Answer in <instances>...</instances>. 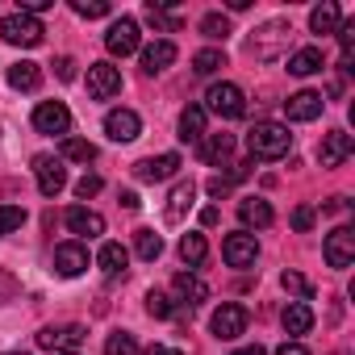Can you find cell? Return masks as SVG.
Here are the masks:
<instances>
[{
    "label": "cell",
    "instance_id": "cell-1",
    "mask_svg": "<svg viewBox=\"0 0 355 355\" xmlns=\"http://www.w3.org/2000/svg\"><path fill=\"white\" fill-rule=\"evenodd\" d=\"M247 150H251V159H284L293 150V134L280 121H259L247 134Z\"/></svg>",
    "mask_w": 355,
    "mask_h": 355
},
{
    "label": "cell",
    "instance_id": "cell-2",
    "mask_svg": "<svg viewBox=\"0 0 355 355\" xmlns=\"http://www.w3.org/2000/svg\"><path fill=\"white\" fill-rule=\"evenodd\" d=\"M201 109H205V113H218V117H226V121H239V117L247 113V96H243L239 84L222 80V84H214V88L205 92V105H201Z\"/></svg>",
    "mask_w": 355,
    "mask_h": 355
},
{
    "label": "cell",
    "instance_id": "cell-3",
    "mask_svg": "<svg viewBox=\"0 0 355 355\" xmlns=\"http://www.w3.org/2000/svg\"><path fill=\"white\" fill-rule=\"evenodd\" d=\"M247 322H251L247 305H239V301H222V305L214 309V318H209V330H214L222 343H230V338L247 334Z\"/></svg>",
    "mask_w": 355,
    "mask_h": 355
},
{
    "label": "cell",
    "instance_id": "cell-4",
    "mask_svg": "<svg viewBox=\"0 0 355 355\" xmlns=\"http://www.w3.org/2000/svg\"><path fill=\"white\" fill-rule=\"evenodd\" d=\"M42 21L30 17V13H9L5 21H0V38H5L9 46H38L42 42Z\"/></svg>",
    "mask_w": 355,
    "mask_h": 355
},
{
    "label": "cell",
    "instance_id": "cell-5",
    "mask_svg": "<svg viewBox=\"0 0 355 355\" xmlns=\"http://www.w3.org/2000/svg\"><path fill=\"white\" fill-rule=\"evenodd\" d=\"M34 175H38V193L42 197H59L67 189V167L55 155H34Z\"/></svg>",
    "mask_w": 355,
    "mask_h": 355
},
{
    "label": "cell",
    "instance_id": "cell-6",
    "mask_svg": "<svg viewBox=\"0 0 355 355\" xmlns=\"http://www.w3.org/2000/svg\"><path fill=\"white\" fill-rule=\"evenodd\" d=\"M222 259H226L230 268H255V259H259V243H255V234H251V230H234V234H226V243H222Z\"/></svg>",
    "mask_w": 355,
    "mask_h": 355
},
{
    "label": "cell",
    "instance_id": "cell-7",
    "mask_svg": "<svg viewBox=\"0 0 355 355\" xmlns=\"http://www.w3.org/2000/svg\"><path fill=\"white\" fill-rule=\"evenodd\" d=\"M34 130H38V134H59V138H67V130H71V109H67L63 101H42V105L34 109Z\"/></svg>",
    "mask_w": 355,
    "mask_h": 355
},
{
    "label": "cell",
    "instance_id": "cell-8",
    "mask_svg": "<svg viewBox=\"0 0 355 355\" xmlns=\"http://www.w3.org/2000/svg\"><path fill=\"white\" fill-rule=\"evenodd\" d=\"M121 92V71L113 63H88V96L92 101H113Z\"/></svg>",
    "mask_w": 355,
    "mask_h": 355
},
{
    "label": "cell",
    "instance_id": "cell-9",
    "mask_svg": "<svg viewBox=\"0 0 355 355\" xmlns=\"http://www.w3.org/2000/svg\"><path fill=\"white\" fill-rule=\"evenodd\" d=\"M351 259H355V230L351 226H334L326 234V263L343 272V268H351Z\"/></svg>",
    "mask_w": 355,
    "mask_h": 355
},
{
    "label": "cell",
    "instance_id": "cell-10",
    "mask_svg": "<svg viewBox=\"0 0 355 355\" xmlns=\"http://www.w3.org/2000/svg\"><path fill=\"white\" fill-rule=\"evenodd\" d=\"M175 171H180V155H175V150H167V155H159V159H138V163H134V175H138L142 184L171 180Z\"/></svg>",
    "mask_w": 355,
    "mask_h": 355
},
{
    "label": "cell",
    "instance_id": "cell-11",
    "mask_svg": "<svg viewBox=\"0 0 355 355\" xmlns=\"http://www.w3.org/2000/svg\"><path fill=\"white\" fill-rule=\"evenodd\" d=\"M105 46H109V55H117V59L134 55V51H138V21H134V17H117V21L109 26V34H105Z\"/></svg>",
    "mask_w": 355,
    "mask_h": 355
},
{
    "label": "cell",
    "instance_id": "cell-12",
    "mask_svg": "<svg viewBox=\"0 0 355 355\" xmlns=\"http://www.w3.org/2000/svg\"><path fill=\"white\" fill-rule=\"evenodd\" d=\"M55 272L59 276H67V280H76V276H84L88 272V247L84 243H59L55 247Z\"/></svg>",
    "mask_w": 355,
    "mask_h": 355
},
{
    "label": "cell",
    "instance_id": "cell-13",
    "mask_svg": "<svg viewBox=\"0 0 355 355\" xmlns=\"http://www.w3.org/2000/svg\"><path fill=\"white\" fill-rule=\"evenodd\" d=\"M34 338H38V347L51 351V355H55V351H76V347L84 343V326H42Z\"/></svg>",
    "mask_w": 355,
    "mask_h": 355
},
{
    "label": "cell",
    "instance_id": "cell-14",
    "mask_svg": "<svg viewBox=\"0 0 355 355\" xmlns=\"http://www.w3.org/2000/svg\"><path fill=\"white\" fill-rule=\"evenodd\" d=\"M351 155H355V138H351V134H343V130L322 134V146H318L322 167H338V163H347Z\"/></svg>",
    "mask_w": 355,
    "mask_h": 355
},
{
    "label": "cell",
    "instance_id": "cell-15",
    "mask_svg": "<svg viewBox=\"0 0 355 355\" xmlns=\"http://www.w3.org/2000/svg\"><path fill=\"white\" fill-rule=\"evenodd\" d=\"M138 130H142V117H138L134 109H109V113H105V134H109L113 142H134Z\"/></svg>",
    "mask_w": 355,
    "mask_h": 355
},
{
    "label": "cell",
    "instance_id": "cell-16",
    "mask_svg": "<svg viewBox=\"0 0 355 355\" xmlns=\"http://www.w3.org/2000/svg\"><path fill=\"white\" fill-rule=\"evenodd\" d=\"M322 109H326V101H322V92H293L288 101H284V117L288 121H313V117H322Z\"/></svg>",
    "mask_w": 355,
    "mask_h": 355
},
{
    "label": "cell",
    "instance_id": "cell-17",
    "mask_svg": "<svg viewBox=\"0 0 355 355\" xmlns=\"http://www.w3.org/2000/svg\"><path fill=\"white\" fill-rule=\"evenodd\" d=\"M171 293H175V301H180L184 309H193V305H201L209 297V284L201 276H193V272H180V276L171 280Z\"/></svg>",
    "mask_w": 355,
    "mask_h": 355
},
{
    "label": "cell",
    "instance_id": "cell-18",
    "mask_svg": "<svg viewBox=\"0 0 355 355\" xmlns=\"http://www.w3.org/2000/svg\"><path fill=\"white\" fill-rule=\"evenodd\" d=\"M67 230L71 234H80V239H101L105 234V218L96 214V209H84V205H76V209H67Z\"/></svg>",
    "mask_w": 355,
    "mask_h": 355
},
{
    "label": "cell",
    "instance_id": "cell-19",
    "mask_svg": "<svg viewBox=\"0 0 355 355\" xmlns=\"http://www.w3.org/2000/svg\"><path fill=\"white\" fill-rule=\"evenodd\" d=\"M171 63H175V42L159 38V42L142 46V71H146V76H159V71H167Z\"/></svg>",
    "mask_w": 355,
    "mask_h": 355
},
{
    "label": "cell",
    "instance_id": "cell-20",
    "mask_svg": "<svg viewBox=\"0 0 355 355\" xmlns=\"http://www.w3.org/2000/svg\"><path fill=\"white\" fill-rule=\"evenodd\" d=\"M239 218H243L247 226H255V230H263V226L276 222V214H272V205H268L263 197H243V201H239Z\"/></svg>",
    "mask_w": 355,
    "mask_h": 355
},
{
    "label": "cell",
    "instance_id": "cell-21",
    "mask_svg": "<svg viewBox=\"0 0 355 355\" xmlns=\"http://www.w3.org/2000/svg\"><path fill=\"white\" fill-rule=\"evenodd\" d=\"M193 197H197V184H193V180H180V184L171 189V197H167V209H163V218H167V222H180V218L189 214Z\"/></svg>",
    "mask_w": 355,
    "mask_h": 355
},
{
    "label": "cell",
    "instance_id": "cell-22",
    "mask_svg": "<svg viewBox=\"0 0 355 355\" xmlns=\"http://www.w3.org/2000/svg\"><path fill=\"white\" fill-rule=\"evenodd\" d=\"M230 155H234V134H209V138H201V159L205 163H230Z\"/></svg>",
    "mask_w": 355,
    "mask_h": 355
},
{
    "label": "cell",
    "instance_id": "cell-23",
    "mask_svg": "<svg viewBox=\"0 0 355 355\" xmlns=\"http://www.w3.org/2000/svg\"><path fill=\"white\" fill-rule=\"evenodd\" d=\"M280 322H284V334H309V326H313V309L305 305V301H293L284 313H280Z\"/></svg>",
    "mask_w": 355,
    "mask_h": 355
},
{
    "label": "cell",
    "instance_id": "cell-24",
    "mask_svg": "<svg viewBox=\"0 0 355 355\" xmlns=\"http://www.w3.org/2000/svg\"><path fill=\"white\" fill-rule=\"evenodd\" d=\"M322 67H326V59H322L318 46H301V51L288 55V71H293V76H313V71H322Z\"/></svg>",
    "mask_w": 355,
    "mask_h": 355
},
{
    "label": "cell",
    "instance_id": "cell-25",
    "mask_svg": "<svg viewBox=\"0 0 355 355\" xmlns=\"http://www.w3.org/2000/svg\"><path fill=\"white\" fill-rule=\"evenodd\" d=\"M201 138H205V109L189 105L180 113V142H201Z\"/></svg>",
    "mask_w": 355,
    "mask_h": 355
},
{
    "label": "cell",
    "instance_id": "cell-26",
    "mask_svg": "<svg viewBox=\"0 0 355 355\" xmlns=\"http://www.w3.org/2000/svg\"><path fill=\"white\" fill-rule=\"evenodd\" d=\"M38 84H42L38 63H13V67H9V88H17V92H34Z\"/></svg>",
    "mask_w": 355,
    "mask_h": 355
},
{
    "label": "cell",
    "instance_id": "cell-27",
    "mask_svg": "<svg viewBox=\"0 0 355 355\" xmlns=\"http://www.w3.org/2000/svg\"><path fill=\"white\" fill-rule=\"evenodd\" d=\"M96 263H101L109 276H117V272H125V263H130V251H125L121 243H101V251H96Z\"/></svg>",
    "mask_w": 355,
    "mask_h": 355
},
{
    "label": "cell",
    "instance_id": "cell-28",
    "mask_svg": "<svg viewBox=\"0 0 355 355\" xmlns=\"http://www.w3.org/2000/svg\"><path fill=\"white\" fill-rule=\"evenodd\" d=\"M180 259H184L189 268H201V263L209 259V243H205V234H184V239H180Z\"/></svg>",
    "mask_w": 355,
    "mask_h": 355
},
{
    "label": "cell",
    "instance_id": "cell-29",
    "mask_svg": "<svg viewBox=\"0 0 355 355\" xmlns=\"http://www.w3.org/2000/svg\"><path fill=\"white\" fill-rule=\"evenodd\" d=\"M146 21H150L155 30H163V34H175V30L184 26V17H180V13H167V5H155V0L146 5Z\"/></svg>",
    "mask_w": 355,
    "mask_h": 355
},
{
    "label": "cell",
    "instance_id": "cell-30",
    "mask_svg": "<svg viewBox=\"0 0 355 355\" xmlns=\"http://www.w3.org/2000/svg\"><path fill=\"white\" fill-rule=\"evenodd\" d=\"M309 30L313 34H334L338 30V5H330V0H326V5H318L309 13Z\"/></svg>",
    "mask_w": 355,
    "mask_h": 355
},
{
    "label": "cell",
    "instance_id": "cell-31",
    "mask_svg": "<svg viewBox=\"0 0 355 355\" xmlns=\"http://www.w3.org/2000/svg\"><path fill=\"white\" fill-rule=\"evenodd\" d=\"M134 251H138V259L155 263V259L163 255V239H159L155 230H134Z\"/></svg>",
    "mask_w": 355,
    "mask_h": 355
},
{
    "label": "cell",
    "instance_id": "cell-32",
    "mask_svg": "<svg viewBox=\"0 0 355 355\" xmlns=\"http://www.w3.org/2000/svg\"><path fill=\"white\" fill-rule=\"evenodd\" d=\"M222 67H226V55H222L218 46H205V51L193 55V71H197V76H214V71H222Z\"/></svg>",
    "mask_w": 355,
    "mask_h": 355
},
{
    "label": "cell",
    "instance_id": "cell-33",
    "mask_svg": "<svg viewBox=\"0 0 355 355\" xmlns=\"http://www.w3.org/2000/svg\"><path fill=\"white\" fill-rule=\"evenodd\" d=\"M201 34H205L209 42H226V34H230L226 13H205V17H201Z\"/></svg>",
    "mask_w": 355,
    "mask_h": 355
},
{
    "label": "cell",
    "instance_id": "cell-34",
    "mask_svg": "<svg viewBox=\"0 0 355 355\" xmlns=\"http://www.w3.org/2000/svg\"><path fill=\"white\" fill-rule=\"evenodd\" d=\"M63 159H71V163H92V159H96V146L84 142V138H63Z\"/></svg>",
    "mask_w": 355,
    "mask_h": 355
},
{
    "label": "cell",
    "instance_id": "cell-35",
    "mask_svg": "<svg viewBox=\"0 0 355 355\" xmlns=\"http://www.w3.org/2000/svg\"><path fill=\"white\" fill-rule=\"evenodd\" d=\"M280 284H284V288H288V293H293L297 301H305V305L313 301V284H309V280H305L301 272H284V276H280Z\"/></svg>",
    "mask_w": 355,
    "mask_h": 355
},
{
    "label": "cell",
    "instance_id": "cell-36",
    "mask_svg": "<svg viewBox=\"0 0 355 355\" xmlns=\"http://www.w3.org/2000/svg\"><path fill=\"white\" fill-rule=\"evenodd\" d=\"M105 355H142V351H138L134 334L117 330V334H109V338H105Z\"/></svg>",
    "mask_w": 355,
    "mask_h": 355
},
{
    "label": "cell",
    "instance_id": "cell-37",
    "mask_svg": "<svg viewBox=\"0 0 355 355\" xmlns=\"http://www.w3.org/2000/svg\"><path fill=\"white\" fill-rule=\"evenodd\" d=\"M21 226H26V209L21 205H0V239L21 230Z\"/></svg>",
    "mask_w": 355,
    "mask_h": 355
},
{
    "label": "cell",
    "instance_id": "cell-38",
    "mask_svg": "<svg viewBox=\"0 0 355 355\" xmlns=\"http://www.w3.org/2000/svg\"><path fill=\"white\" fill-rule=\"evenodd\" d=\"M146 313H150V318H175L180 309L171 305V297H167V293H155V288H150V293H146Z\"/></svg>",
    "mask_w": 355,
    "mask_h": 355
},
{
    "label": "cell",
    "instance_id": "cell-39",
    "mask_svg": "<svg viewBox=\"0 0 355 355\" xmlns=\"http://www.w3.org/2000/svg\"><path fill=\"white\" fill-rule=\"evenodd\" d=\"M80 17H88V21H96V17H109V5H105V0H76V5H71Z\"/></svg>",
    "mask_w": 355,
    "mask_h": 355
},
{
    "label": "cell",
    "instance_id": "cell-40",
    "mask_svg": "<svg viewBox=\"0 0 355 355\" xmlns=\"http://www.w3.org/2000/svg\"><path fill=\"white\" fill-rule=\"evenodd\" d=\"M17 293H21L17 276H13V272H5V268H0V305H9V301H13Z\"/></svg>",
    "mask_w": 355,
    "mask_h": 355
},
{
    "label": "cell",
    "instance_id": "cell-41",
    "mask_svg": "<svg viewBox=\"0 0 355 355\" xmlns=\"http://www.w3.org/2000/svg\"><path fill=\"white\" fill-rule=\"evenodd\" d=\"M101 189H105V180H101V175H84V180L76 184V197H80V201H88V197H96Z\"/></svg>",
    "mask_w": 355,
    "mask_h": 355
},
{
    "label": "cell",
    "instance_id": "cell-42",
    "mask_svg": "<svg viewBox=\"0 0 355 355\" xmlns=\"http://www.w3.org/2000/svg\"><path fill=\"white\" fill-rule=\"evenodd\" d=\"M338 42H343V55H351V46H355V17L351 21H338Z\"/></svg>",
    "mask_w": 355,
    "mask_h": 355
},
{
    "label": "cell",
    "instance_id": "cell-43",
    "mask_svg": "<svg viewBox=\"0 0 355 355\" xmlns=\"http://www.w3.org/2000/svg\"><path fill=\"white\" fill-rule=\"evenodd\" d=\"M309 226H313V209H309V205H297V209H293V230L305 234Z\"/></svg>",
    "mask_w": 355,
    "mask_h": 355
},
{
    "label": "cell",
    "instance_id": "cell-44",
    "mask_svg": "<svg viewBox=\"0 0 355 355\" xmlns=\"http://www.w3.org/2000/svg\"><path fill=\"white\" fill-rule=\"evenodd\" d=\"M55 71H59V80H76V59H67V55H63V59L55 63Z\"/></svg>",
    "mask_w": 355,
    "mask_h": 355
},
{
    "label": "cell",
    "instance_id": "cell-45",
    "mask_svg": "<svg viewBox=\"0 0 355 355\" xmlns=\"http://www.w3.org/2000/svg\"><path fill=\"white\" fill-rule=\"evenodd\" d=\"M205 189H209V197H226V193H230V180H222V175H214V180H209Z\"/></svg>",
    "mask_w": 355,
    "mask_h": 355
},
{
    "label": "cell",
    "instance_id": "cell-46",
    "mask_svg": "<svg viewBox=\"0 0 355 355\" xmlns=\"http://www.w3.org/2000/svg\"><path fill=\"white\" fill-rule=\"evenodd\" d=\"M142 355H184L180 347H163V343H155V347H146Z\"/></svg>",
    "mask_w": 355,
    "mask_h": 355
},
{
    "label": "cell",
    "instance_id": "cell-47",
    "mask_svg": "<svg viewBox=\"0 0 355 355\" xmlns=\"http://www.w3.org/2000/svg\"><path fill=\"white\" fill-rule=\"evenodd\" d=\"M322 209H326V214H343V209H347V197H330Z\"/></svg>",
    "mask_w": 355,
    "mask_h": 355
},
{
    "label": "cell",
    "instance_id": "cell-48",
    "mask_svg": "<svg viewBox=\"0 0 355 355\" xmlns=\"http://www.w3.org/2000/svg\"><path fill=\"white\" fill-rule=\"evenodd\" d=\"M276 355H309V351H305V347H301V343H297V338H293V343H284V347H280V351H276Z\"/></svg>",
    "mask_w": 355,
    "mask_h": 355
},
{
    "label": "cell",
    "instance_id": "cell-49",
    "mask_svg": "<svg viewBox=\"0 0 355 355\" xmlns=\"http://www.w3.org/2000/svg\"><path fill=\"white\" fill-rule=\"evenodd\" d=\"M201 226H218V209H214V205L201 209Z\"/></svg>",
    "mask_w": 355,
    "mask_h": 355
},
{
    "label": "cell",
    "instance_id": "cell-50",
    "mask_svg": "<svg viewBox=\"0 0 355 355\" xmlns=\"http://www.w3.org/2000/svg\"><path fill=\"white\" fill-rule=\"evenodd\" d=\"M121 205H125V209H138V205H142V201H138V197H134V193H121Z\"/></svg>",
    "mask_w": 355,
    "mask_h": 355
},
{
    "label": "cell",
    "instance_id": "cell-51",
    "mask_svg": "<svg viewBox=\"0 0 355 355\" xmlns=\"http://www.w3.org/2000/svg\"><path fill=\"white\" fill-rule=\"evenodd\" d=\"M234 355H268V351H263V347H259V343H255V347H239V351H234Z\"/></svg>",
    "mask_w": 355,
    "mask_h": 355
},
{
    "label": "cell",
    "instance_id": "cell-52",
    "mask_svg": "<svg viewBox=\"0 0 355 355\" xmlns=\"http://www.w3.org/2000/svg\"><path fill=\"white\" fill-rule=\"evenodd\" d=\"M55 355H80V351H55Z\"/></svg>",
    "mask_w": 355,
    "mask_h": 355
},
{
    "label": "cell",
    "instance_id": "cell-53",
    "mask_svg": "<svg viewBox=\"0 0 355 355\" xmlns=\"http://www.w3.org/2000/svg\"><path fill=\"white\" fill-rule=\"evenodd\" d=\"M9 355H21V351H9Z\"/></svg>",
    "mask_w": 355,
    "mask_h": 355
}]
</instances>
